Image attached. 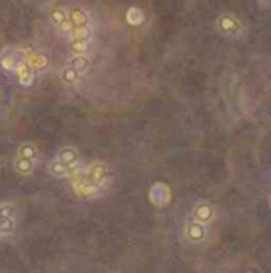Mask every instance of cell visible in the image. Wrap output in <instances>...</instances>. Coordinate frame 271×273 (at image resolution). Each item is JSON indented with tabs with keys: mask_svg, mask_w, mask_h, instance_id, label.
Segmentation results:
<instances>
[{
	"mask_svg": "<svg viewBox=\"0 0 271 273\" xmlns=\"http://www.w3.org/2000/svg\"><path fill=\"white\" fill-rule=\"evenodd\" d=\"M16 64H18V58L15 53H3L2 58H0V66L7 72H13Z\"/></svg>",
	"mask_w": 271,
	"mask_h": 273,
	"instance_id": "19",
	"label": "cell"
},
{
	"mask_svg": "<svg viewBox=\"0 0 271 273\" xmlns=\"http://www.w3.org/2000/svg\"><path fill=\"white\" fill-rule=\"evenodd\" d=\"M149 198L153 204H157V206H166V204H169L171 201V189L163 182H157L152 185Z\"/></svg>",
	"mask_w": 271,
	"mask_h": 273,
	"instance_id": "7",
	"label": "cell"
},
{
	"mask_svg": "<svg viewBox=\"0 0 271 273\" xmlns=\"http://www.w3.org/2000/svg\"><path fill=\"white\" fill-rule=\"evenodd\" d=\"M69 13V20L73 27H86L90 26V16L82 7H72L67 10Z\"/></svg>",
	"mask_w": 271,
	"mask_h": 273,
	"instance_id": "9",
	"label": "cell"
},
{
	"mask_svg": "<svg viewBox=\"0 0 271 273\" xmlns=\"http://www.w3.org/2000/svg\"><path fill=\"white\" fill-rule=\"evenodd\" d=\"M26 63L32 67V69H46L48 64H50V59H48L46 54H43V53H30L29 56H27V61Z\"/></svg>",
	"mask_w": 271,
	"mask_h": 273,
	"instance_id": "12",
	"label": "cell"
},
{
	"mask_svg": "<svg viewBox=\"0 0 271 273\" xmlns=\"http://www.w3.org/2000/svg\"><path fill=\"white\" fill-rule=\"evenodd\" d=\"M192 219L207 227L215 219V208H214V204L211 201H206V200L195 203L193 208H192Z\"/></svg>",
	"mask_w": 271,
	"mask_h": 273,
	"instance_id": "4",
	"label": "cell"
},
{
	"mask_svg": "<svg viewBox=\"0 0 271 273\" xmlns=\"http://www.w3.org/2000/svg\"><path fill=\"white\" fill-rule=\"evenodd\" d=\"M91 40H70L69 48L73 53V56H86V53L90 51Z\"/></svg>",
	"mask_w": 271,
	"mask_h": 273,
	"instance_id": "14",
	"label": "cell"
},
{
	"mask_svg": "<svg viewBox=\"0 0 271 273\" xmlns=\"http://www.w3.org/2000/svg\"><path fill=\"white\" fill-rule=\"evenodd\" d=\"M83 181L88 182L90 185H94V187L102 189V185L109 181L110 173H109V166L102 161H94V163L88 165L86 168L82 171Z\"/></svg>",
	"mask_w": 271,
	"mask_h": 273,
	"instance_id": "3",
	"label": "cell"
},
{
	"mask_svg": "<svg viewBox=\"0 0 271 273\" xmlns=\"http://www.w3.org/2000/svg\"><path fill=\"white\" fill-rule=\"evenodd\" d=\"M69 171H70V168H67L64 163H61V161L56 158L48 163V173H50L53 177H67Z\"/></svg>",
	"mask_w": 271,
	"mask_h": 273,
	"instance_id": "13",
	"label": "cell"
},
{
	"mask_svg": "<svg viewBox=\"0 0 271 273\" xmlns=\"http://www.w3.org/2000/svg\"><path fill=\"white\" fill-rule=\"evenodd\" d=\"M18 227V208L11 201H0V238L11 237Z\"/></svg>",
	"mask_w": 271,
	"mask_h": 273,
	"instance_id": "2",
	"label": "cell"
},
{
	"mask_svg": "<svg viewBox=\"0 0 271 273\" xmlns=\"http://www.w3.org/2000/svg\"><path fill=\"white\" fill-rule=\"evenodd\" d=\"M69 66L72 67V69H75L80 74V75H82V74H85L86 71L90 69L91 61H90L88 56H73L69 61Z\"/></svg>",
	"mask_w": 271,
	"mask_h": 273,
	"instance_id": "17",
	"label": "cell"
},
{
	"mask_svg": "<svg viewBox=\"0 0 271 273\" xmlns=\"http://www.w3.org/2000/svg\"><path fill=\"white\" fill-rule=\"evenodd\" d=\"M50 21H51L53 26L56 27L63 35L69 37L72 34L73 26H72V23L69 20V13H67L66 8H63V7H54V8H51V11H50Z\"/></svg>",
	"mask_w": 271,
	"mask_h": 273,
	"instance_id": "6",
	"label": "cell"
},
{
	"mask_svg": "<svg viewBox=\"0 0 271 273\" xmlns=\"http://www.w3.org/2000/svg\"><path fill=\"white\" fill-rule=\"evenodd\" d=\"M18 157L37 161V157H39V150H37V147H35L34 142H24V144H21V147L18 149Z\"/></svg>",
	"mask_w": 271,
	"mask_h": 273,
	"instance_id": "15",
	"label": "cell"
},
{
	"mask_svg": "<svg viewBox=\"0 0 271 273\" xmlns=\"http://www.w3.org/2000/svg\"><path fill=\"white\" fill-rule=\"evenodd\" d=\"M56 160H59L61 163H64L67 168H75V166L78 165V152L77 149L73 147H64L61 149V150L58 152L56 155Z\"/></svg>",
	"mask_w": 271,
	"mask_h": 273,
	"instance_id": "10",
	"label": "cell"
},
{
	"mask_svg": "<svg viewBox=\"0 0 271 273\" xmlns=\"http://www.w3.org/2000/svg\"><path fill=\"white\" fill-rule=\"evenodd\" d=\"M183 237H185V240L192 245L204 243L207 238V228L206 225L200 224V222L190 219L185 222V225H183Z\"/></svg>",
	"mask_w": 271,
	"mask_h": 273,
	"instance_id": "5",
	"label": "cell"
},
{
	"mask_svg": "<svg viewBox=\"0 0 271 273\" xmlns=\"http://www.w3.org/2000/svg\"><path fill=\"white\" fill-rule=\"evenodd\" d=\"M61 78H63V82L66 85H73V83L78 82L80 74L75 69H72L70 66H66L63 69V72H61Z\"/></svg>",
	"mask_w": 271,
	"mask_h": 273,
	"instance_id": "20",
	"label": "cell"
},
{
	"mask_svg": "<svg viewBox=\"0 0 271 273\" xmlns=\"http://www.w3.org/2000/svg\"><path fill=\"white\" fill-rule=\"evenodd\" d=\"M70 40H91L93 39V29L90 26L86 27H73L72 34L69 35Z\"/></svg>",
	"mask_w": 271,
	"mask_h": 273,
	"instance_id": "18",
	"label": "cell"
},
{
	"mask_svg": "<svg viewBox=\"0 0 271 273\" xmlns=\"http://www.w3.org/2000/svg\"><path fill=\"white\" fill-rule=\"evenodd\" d=\"M15 75L18 78V82L24 86H29L34 82V69L30 67L26 61H18V64L15 67Z\"/></svg>",
	"mask_w": 271,
	"mask_h": 273,
	"instance_id": "8",
	"label": "cell"
},
{
	"mask_svg": "<svg viewBox=\"0 0 271 273\" xmlns=\"http://www.w3.org/2000/svg\"><path fill=\"white\" fill-rule=\"evenodd\" d=\"M144 20H145V15H144V11L140 10L139 7L128 8V11H126V21L131 24V26H140V24L144 23Z\"/></svg>",
	"mask_w": 271,
	"mask_h": 273,
	"instance_id": "16",
	"label": "cell"
},
{
	"mask_svg": "<svg viewBox=\"0 0 271 273\" xmlns=\"http://www.w3.org/2000/svg\"><path fill=\"white\" fill-rule=\"evenodd\" d=\"M35 165L37 161L32 160H27V158H23V157H16L13 161V166L16 173H20L21 176H30L35 170Z\"/></svg>",
	"mask_w": 271,
	"mask_h": 273,
	"instance_id": "11",
	"label": "cell"
},
{
	"mask_svg": "<svg viewBox=\"0 0 271 273\" xmlns=\"http://www.w3.org/2000/svg\"><path fill=\"white\" fill-rule=\"evenodd\" d=\"M215 27L222 35L228 37V39H241L246 34V26L243 21L233 13L219 15L217 21H215Z\"/></svg>",
	"mask_w": 271,
	"mask_h": 273,
	"instance_id": "1",
	"label": "cell"
},
{
	"mask_svg": "<svg viewBox=\"0 0 271 273\" xmlns=\"http://www.w3.org/2000/svg\"><path fill=\"white\" fill-rule=\"evenodd\" d=\"M268 206H270V209H271V194H270V197H268Z\"/></svg>",
	"mask_w": 271,
	"mask_h": 273,
	"instance_id": "21",
	"label": "cell"
}]
</instances>
